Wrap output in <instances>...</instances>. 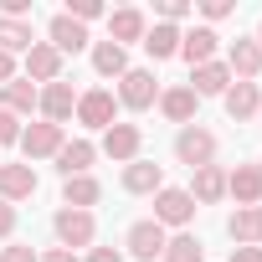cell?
<instances>
[{"label": "cell", "instance_id": "obj_18", "mask_svg": "<svg viewBox=\"0 0 262 262\" xmlns=\"http://www.w3.org/2000/svg\"><path fill=\"white\" fill-rule=\"evenodd\" d=\"M231 82H236V77H231V67L216 57V62H206V67H190V82H185V88H190L195 98H221Z\"/></svg>", "mask_w": 262, "mask_h": 262}, {"label": "cell", "instance_id": "obj_9", "mask_svg": "<svg viewBox=\"0 0 262 262\" xmlns=\"http://www.w3.org/2000/svg\"><path fill=\"white\" fill-rule=\"evenodd\" d=\"M62 62H67V57H62L52 41H31V52L21 57V77H31L36 88H47V82L62 77Z\"/></svg>", "mask_w": 262, "mask_h": 262}, {"label": "cell", "instance_id": "obj_7", "mask_svg": "<svg viewBox=\"0 0 262 262\" xmlns=\"http://www.w3.org/2000/svg\"><path fill=\"white\" fill-rule=\"evenodd\" d=\"M165 242H170V231H165L155 216L134 221V226H128V236H123V247H128V257H134V262H155V257H165Z\"/></svg>", "mask_w": 262, "mask_h": 262}, {"label": "cell", "instance_id": "obj_43", "mask_svg": "<svg viewBox=\"0 0 262 262\" xmlns=\"http://www.w3.org/2000/svg\"><path fill=\"white\" fill-rule=\"evenodd\" d=\"M257 170H262V165H257Z\"/></svg>", "mask_w": 262, "mask_h": 262}, {"label": "cell", "instance_id": "obj_37", "mask_svg": "<svg viewBox=\"0 0 262 262\" xmlns=\"http://www.w3.org/2000/svg\"><path fill=\"white\" fill-rule=\"evenodd\" d=\"M82 262H123V252H118V247H88Z\"/></svg>", "mask_w": 262, "mask_h": 262}, {"label": "cell", "instance_id": "obj_39", "mask_svg": "<svg viewBox=\"0 0 262 262\" xmlns=\"http://www.w3.org/2000/svg\"><path fill=\"white\" fill-rule=\"evenodd\" d=\"M41 262H82V257H77V252H67V247H47V252H41Z\"/></svg>", "mask_w": 262, "mask_h": 262}, {"label": "cell", "instance_id": "obj_24", "mask_svg": "<svg viewBox=\"0 0 262 262\" xmlns=\"http://www.w3.org/2000/svg\"><path fill=\"white\" fill-rule=\"evenodd\" d=\"M36 103H41V88H36L31 77H11L6 88H0V108H6V113H16V118L36 113Z\"/></svg>", "mask_w": 262, "mask_h": 262}, {"label": "cell", "instance_id": "obj_25", "mask_svg": "<svg viewBox=\"0 0 262 262\" xmlns=\"http://www.w3.org/2000/svg\"><path fill=\"white\" fill-rule=\"evenodd\" d=\"M98 201H103V180H98V175H72V180H62V206L93 211Z\"/></svg>", "mask_w": 262, "mask_h": 262}, {"label": "cell", "instance_id": "obj_4", "mask_svg": "<svg viewBox=\"0 0 262 262\" xmlns=\"http://www.w3.org/2000/svg\"><path fill=\"white\" fill-rule=\"evenodd\" d=\"M52 231H57V247L77 252V247H93V242H98V216H93V211H72V206H62V211L52 216Z\"/></svg>", "mask_w": 262, "mask_h": 262}, {"label": "cell", "instance_id": "obj_42", "mask_svg": "<svg viewBox=\"0 0 262 262\" xmlns=\"http://www.w3.org/2000/svg\"><path fill=\"white\" fill-rule=\"evenodd\" d=\"M257 118H262V108H257Z\"/></svg>", "mask_w": 262, "mask_h": 262}, {"label": "cell", "instance_id": "obj_6", "mask_svg": "<svg viewBox=\"0 0 262 262\" xmlns=\"http://www.w3.org/2000/svg\"><path fill=\"white\" fill-rule=\"evenodd\" d=\"M62 144H67V128H57V123H47V118H36V123L21 128V155H26V165H36V160H57Z\"/></svg>", "mask_w": 262, "mask_h": 262}, {"label": "cell", "instance_id": "obj_1", "mask_svg": "<svg viewBox=\"0 0 262 262\" xmlns=\"http://www.w3.org/2000/svg\"><path fill=\"white\" fill-rule=\"evenodd\" d=\"M118 108H128V113H144V108H155L160 103V77H155V67H128L123 77H118Z\"/></svg>", "mask_w": 262, "mask_h": 262}, {"label": "cell", "instance_id": "obj_26", "mask_svg": "<svg viewBox=\"0 0 262 262\" xmlns=\"http://www.w3.org/2000/svg\"><path fill=\"white\" fill-rule=\"evenodd\" d=\"M139 47L149 52V62H170V57H180V26L155 21V26L144 31V41H139Z\"/></svg>", "mask_w": 262, "mask_h": 262}, {"label": "cell", "instance_id": "obj_12", "mask_svg": "<svg viewBox=\"0 0 262 262\" xmlns=\"http://www.w3.org/2000/svg\"><path fill=\"white\" fill-rule=\"evenodd\" d=\"M155 108H160L170 123H180V128H185V123H201V98H195L185 82H175V88H160V103H155Z\"/></svg>", "mask_w": 262, "mask_h": 262}, {"label": "cell", "instance_id": "obj_10", "mask_svg": "<svg viewBox=\"0 0 262 262\" xmlns=\"http://www.w3.org/2000/svg\"><path fill=\"white\" fill-rule=\"evenodd\" d=\"M36 113H41L47 123H57V128H67V118L77 113V88H72L67 77H57V82H47V88H41V103H36Z\"/></svg>", "mask_w": 262, "mask_h": 262}, {"label": "cell", "instance_id": "obj_2", "mask_svg": "<svg viewBox=\"0 0 262 262\" xmlns=\"http://www.w3.org/2000/svg\"><path fill=\"white\" fill-rule=\"evenodd\" d=\"M175 160L185 165V170H206V165H216V134L206 123H185L180 134H175Z\"/></svg>", "mask_w": 262, "mask_h": 262}, {"label": "cell", "instance_id": "obj_14", "mask_svg": "<svg viewBox=\"0 0 262 262\" xmlns=\"http://www.w3.org/2000/svg\"><path fill=\"white\" fill-rule=\"evenodd\" d=\"M226 67H231V77L236 82H257L262 77V47L252 41V36H236L231 47H226V57H221Z\"/></svg>", "mask_w": 262, "mask_h": 262}, {"label": "cell", "instance_id": "obj_35", "mask_svg": "<svg viewBox=\"0 0 262 262\" xmlns=\"http://www.w3.org/2000/svg\"><path fill=\"white\" fill-rule=\"evenodd\" d=\"M16 221H21L16 206H11V201H0V242H16Z\"/></svg>", "mask_w": 262, "mask_h": 262}, {"label": "cell", "instance_id": "obj_36", "mask_svg": "<svg viewBox=\"0 0 262 262\" xmlns=\"http://www.w3.org/2000/svg\"><path fill=\"white\" fill-rule=\"evenodd\" d=\"M0 16L6 21H31V0H0Z\"/></svg>", "mask_w": 262, "mask_h": 262}, {"label": "cell", "instance_id": "obj_28", "mask_svg": "<svg viewBox=\"0 0 262 262\" xmlns=\"http://www.w3.org/2000/svg\"><path fill=\"white\" fill-rule=\"evenodd\" d=\"M160 262H206V242L195 236V231H175L170 242H165V257Z\"/></svg>", "mask_w": 262, "mask_h": 262}, {"label": "cell", "instance_id": "obj_19", "mask_svg": "<svg viewBox=\"0 0 262 262\" xmlns=\"http://www.w3.org/2000/svg\"><path fill=\"white\" fill-rule=\"evenodd\" d=\"M221 108H226L231 123H247V118H257V108H262V88H257V82H231V88L221 93Z\"/></svg>", "mask_w": 262, "mask_h": 262}, {"label": "cell", "instance_id": "obj_38", "mask_svg": "<svg viewBox=\"0 0 262 262\" xmlns=\"http://www.w3.org/2000/svg\"><path fill=\"white\" fill-rule=\"evenodd\" d=\"M11 77H21V67H16V57H11V52H0V88H6Z\"/></svg>", "mask_w": 262, "mask_h": 262}, {"label": "cell", "instance_id": "obj_32", "mask_svg": "<svg viewBox=\"0 0 262 262\" xmlns=\"http://www.w3.org/2000/svg\"><path fill=\"white\" fill-rule=\"evenodd\" d=\"M195 11H201V26H216V21H226L236 6H231V0H201Z\"/></svg>", "mask_w": 262, "mask_h": 262}, {"label": "cell", "instance_id": "obj_41", "mask_svg": "<svg viewBox=\"0 0 262 262\" xmlns=\"http://www.w3.org/2000/svg\"><path fill=\"white\" fill-rule=\"evenodd\" d=\"M252 41H257V47H262V21H257V31H252Z\"/></svg>", "mask_w": 262, "mask_h": 262}, {"label": "cell", "instance_id": "obj_17", "mask_svg": "<svg viewBox=\"0 0 262 262\" xmlns=\"http://www.w3.org/2000/svg\"><path fill=\"white\" fill-rule=\"evenodd\" d=\"M216 52H221V36H216L211 26H190V31H180V57H185L190 67L216 62Z\"/></svg>", "mask_w": 262, "mask_h": 262}, {"label": "cell", "instance_id": "obj_15", "mask_svg": "<svg viewBox=\"0 0 262 262\" xmlns=\"http://www.w3.org/2000/svg\"><path fill=\"white\" fill-rule=\"evenodd\" d=\"M36 185H41V180H36V170H31L26 160H16V165L0 160V201H11V206H16V201H31Z\"/></svg>", "mask_w": 262, "mask_h": 262}, {"label": "cell", "instance_id": "obj_23", "mask_svg": "<svg viewBox=\"0 0 262 262\" xmlns=\"http://www.w3.org/2000/svg\"><path fill=\"white\" fill-rule=\"evenodd\" d=\"M226 236L236 247H262V206H236L226 216Z\"/></svg>", "mask_w": 262, "mask_h": 262}, {"label": "cell", "instance_id": "obj_30", "mask_svg": "<svg viewBox=\"0 0 262 262\" xmlns=\"http://www.w3.org/2000/svg\"><path fill=\"white\" fill-rule=\"evenodd\" d=\"M190 16H195L190 0H155V21H165V26H180V21H190Z\"/></svg>", "mask_w": 262, "mask_h": 262}, {"label": "cell", "instance_id": "obj_34", "mask_svg": "<svg viewBox=\"0 0 262 262\" xmlns=\"http://www.w3.org/2000/svg\"><path fill=\"white\" fill-rule=\"evenodd\" d=\"M0 262H41V252L26 247V242H6L0 247Z\"/></svg>", "mask_w": 262, "mask_h": 262}, {"label": "cell", "instance_id": "obj_11", "mask_svg": "<svg viewBox=\"0 0 262 262\" xmlns=\"http://www.w3.org/2000/svg\"><path fill=\"white\" fill-rule=\"evenodd\" d=\"M144 31H149V16L139 11V6H118V11H108V41L113 47H134V41H144Z\"/></svg>", "mask_w": 262, "mask_h": 262}, {"label": "cell", "instance_id": "obj_8", "mask_svg": "<svg viewBox=\"0 0 262 262\" xmlns=\"http://www.w3.org/2000/svg\"><path fill=\"white\" fill-rule=\"evenodd\" d=\"M139 149H144V128H139V123H113V128H103V144H98V155H108L113 165L139 160Z\"/></svg>", "mask_w": 262, "mask_h": 262}, {"label": "cell", "instance_id": "obj_13", "mask_svg": "<svg viewBox=\"0 0 262 262\" xmlns=\"http://www.w3.org/2000/svg\"><path fill=\"white\" fill-rule=\"evenodd\" d=\"M47 41H52L62 57H77V52H88V47H93L88 26H77V21H72V16H62V11L47 21Z\"/></svg>", "mask_w": 262, "mask_h": 262}, {"label": "cell", "instance_id": "obj_20", "mask_svg": "<svg viewBox=\"0 0 262 262\" xmlns=\"http://www.w3.org/2000/svg\"><path fill=\"white\" fill-rule=\"evenodd\" d=\"M93 160H98V144H93V139H67V144L57 149V170H62V180H72V175H93Z\"/></svg>", "mask_w": 262, "mask_h": 262}, {"label": "cell", "instance_id": "obj_31", "mask_svg": "<svg viewBox=\"0 0 262 262\" xmlns=\"http://www.w3.org/2000/svg\"><path fill=\"white\" fill-rule=\"evenodd\" d=\"M62 16H72L77 26H88V21H98V16H108V11H103V0H67Z\"/></svg>", "mask_w": 262, "mask_h": 262}, {"label": "cell", "instance_id": "obj_16", "mask_svg": "<svg viewBox=\"0 0 262 262\" xmlns=\"http://www.w3.org/2000/svg\"><path fill=\"white\" fill-rule=\"evenodd\" d=\"M118 185H123L128 195H155V190H165V165H155V160H128L123 175H118Z\"/></svg>", "mask_w": 262, "mask_h": 262}, {"label": "cell", "instance_id": "obj_5", "mask_svg": "<svg viewBox=\"0 0 262 262\" xmlns=\"http://www.w3.org/2000/svg\"><path fill=\"white\" fill-rule=\"evenodd\" d=\"M195 211H201V206L190 201V190H185V185H165V190H155V221H160L165 231H170V226H175V231H185V226L195 221Z\"/></svg>", "mask_w": 262, "mask_h": 262}, {"label": "cell", "instance_id": "obj_29", "mask_svg": "<svg viewBox=\"0 0 262 262\" xmlns=\"http://www.w3.org/2000/svg\"><path fill=\"white\" fill-rule=\"evenodd\" d=\"M31 21H6L0 16V52H11V57H26L31 52Z\"/></svg>", "mask_w": 262, "mask_h": 262}, {"label": "cell", "instance_id": "obj_40", "mask_svg": "<svg viewBox=\"0 0 262 262\" xmlns=\"http://www.w3.org/2000/svg\"><path fill=\"white\" fill-rule=\"evenodd\" d=\"M226 262H262V247H231Z\"/></svg>", "mask_w": 262, "mask_h": 262}, {"label": "cell", "instance_id": "obj_22", "mask_svg": "<svg viewBox=\"0 0 262 262\" xmlns=\"http://www.w3.org/2000/svg\"><path fill=\"white\" fill-rule=\"evenodd\" d=\"M226 195H231L236 206H262V170H257V165L226 170Z\"/></svg>", "mask_w": 262, "mask_h": 262}, {"label": "cell", "instance_id": "obj_33", "mask_svg": "<svg viewBox=\"0 0 262 262\" xmlns=\"http://www.w3.org/2000/svg\"><path fill=\"white\" fill-rule=\"evenodd\" d=\"M21 128H26V123H21L16 113H6V108H0V149H11V144H21Z\"/></svg>", "mask_w": 262, "mask_h": 262}, {"label": "cell", "instance_id": "obj_21", "mask_svg": "<svg viewBox=\"0 0 262 262\" xmlns=\"http://www.w3.org/2000/svg\"><path fill=\"white\" fill-rule=\"evenodd\" d=\"M190 201L195 206H216V201H226V170L221 165H206V170H190Z\"/></svg>", "mask_w": 262, "mask_h": 262}, {"label": "cell", "instance_id": "obj_27", "mask_svg": "<svg viewBox=\"0 0 262 262\" xmlns=\"http://www.w3.org/2000/svg\"><path fill=\"white\" fill-rule=\"evenodd\" d=\"M88 57H93V72H98V77H113V82H118V77L128 72V52L113 47V41H93Z\"/></svg>", "mask_w": 262, "mask_h": 262}, {"label": "cell", "instance_id": "obj_3", "mask_svg": "<svg viewBox=\"0 0 262 262\" xmlns=\"http://www.w3.org/2000/svg\"><path fill=\"white\" fill-rule=\"evenodd\" d=\"M82 128H93V134H103V128H113L118 123V98H113V88H88V93H77V113H72Z\"/></svg>", "mask_w": 262, "mask_h": 262}]
</instances>
